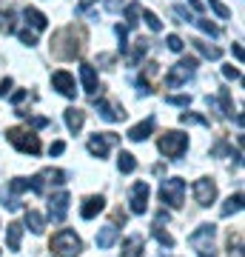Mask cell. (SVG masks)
Instances as JSON below:
<instances>
[{
  "label": "cell",
  "mask_w": 245,
  "mask_h": 257,
  "mask_svg": "<svg viewBox=\"0 0 245 257\" xmlns=\"http://www.w3.org/2000/svg\"><path fill=\"white\" fill-rule=\"evenodd\" d=\"M49 248H52L55 254H60V257H74V254L83 251V240L77 237L72 229H63V231H57L55 237H52Z\"/></svg>",
  "instance_id": "cell-1"
},
{
  "label": "cell",
  "mask_w": 245,
  "mask_h": 257,
  "mask_svg": "<svg viewBox=\"0 0 245 257\" xmlns=\"http://www.w3.org/2000/svg\"><path fill=\"white\" fill-rule=\"evenodd\" d=\"M6 140L18 152H23V155H40V138H37L35 132H29V128H9Z\"/></svg>",
  "instance_id": "cell-2"
},
{
  "label": "cell",
  "mask_w": 245,
  "mask_h": 257,
  "mask_svg": "<svg viewBox=\"0 0 245 257\" xmlns=\"http://www.w3.org/2000/svg\"><path fill=\"white\" fill-rule=\"evenodd\" d=\"M214 234H217V226H214V223H202L197 231L188 234V243L197 248L202 257H208V254L214 257Z\"/></svg>",
  "instance_id": "cell-3"
},
{
  "label": "cell",
  "mask_w": 245,
  "mask_h": 257,
  "mask_svg": "<svg viewBox=\"0 0 245 257\" xmlns=\"http://www.w3.org/2000/svg\"><path fill=\"white\" fill-rule=\"evenodd\" d=\"M157 146H160V152H163L165 157L180 160V157L185 155V149H188V135H182V132H165Z\"/></svg>",
  "instance_id": "cell-4"
},
{
  "label": "cell",
  "mask_w": 245,
  "mask_h": 257,
  "mask_svg": "<svg viewBox=\"0 0 245 257\" xmlns=\"http://www.w3.org/2000/svg\"><path fill=\"white\" fill-rule=\"evenodd\" d=\"M182 197H185V180L182 177H168L160 183V200L168 203L171 209H180Z\"/></svg>",
  "instance_id": "cell-5"
},
{
  "label": "cell",
  "mask_w": 245,
  "mask_h": 257,
  "mask_svg": "<svg viewBox=\"0 0 245 257\" xmlns=\"http://www.w3.org/2000/svg\"><path fill=\"white\" fill-rule=\"evenodd\" d=\"M194 72H197V57H182V60H177V63L171 66V72L165 74V86H168V89H177V86H182Z\"/></svg>",
  "instance_id": "cell-6"
},
{
  "label": "cell",
  "mask_w": 245,
  "mask_h": 257,
  "mask_svg": "<svg viewBox=\"0 0 245 257\" xmlns=\"http://www.w3.org/2000/svg\"><path fill=\"white\" fill-rule=\"evenodd\" d=\"M55 55L63 57V60H72V57L80 55V35H74V29H63L57 35V43H55Z\"/></svg>",
  "instance_id": "cell-7"
},
{
  "label": "cell",
  "mask_w": 245,
  "mask_h": 257,
  "mask_svg": "<svg viewBox=\"0 0 245 257\" xmlns=\"http://www.w3.org/2000/svg\"><path fill=\"white\" fill-rule=\"evenodd\" d=\"M194 200L200 203V206H211V203L217 200V183L211 177L194 180Z\"/></svg>",
  "instance_id": "cell-8"
},
{
  "label": "cell",
  "mask_w": 245,
  "mask_h": 257,
  "mask_svg": "<svg viewBox=\"0 0 245 257\" xmlns=\"http://www.w3.org/2000/svg\"><path fill=\"white\" fill-rule=\"evenodd\" d=\"M117 143H120L117 135H111V132H100V135H94V138L89 140V152L94 157H100V160H103V157L109 155V149L117 146Z\"/></svg>",
  "instance_id": "cell-9"
},
{
  "label": "cell",
  "mask_w": 245,
  "mask_h": 257,
  "mask_svg": "<svg viewBox=\"0 0 245 257\" xmlns=\"http://www.w3.org/2000/svg\"><path fill=\"white\" fill-rule=\"evenodd\" d=\"M148 194H151V189H148L145 180H140V183L131 186L128 203H131V211H134V214H145V211H148Z\"/></svg>",
  "instance_id": "cell-10"
},
{
  "label": "cell",
  "mask_w": 245,
  "mask_h": 257,
  "mask_svg": "<svg viewBox=\"0 0 245 257\" xmlns=\"http://www.w3.org/2000/svg\"><path fill=\"white\" fill-rule=\"evenodd\" d=\"M94 106H97V111H100V117L109 120V123H120V120H126V114H128L123 106H117V103H109L106 97H94Z\"/></svg>",
  "instance_id": "cell-11"
},
{
  "label": "cell",
  "mask_w": 245,
  "mask_h": 257,
  "mask_svg": "<svg viewBox=\"0 0 245 257\" xmlns=\"http://www.w3.org/2000/svg\"><path fill=\"white\" fill-rule=\"evenodd\" d=\"M69 192H60L55 194L52 200H49V217H52V223H63L66 220V211H69Z\"/></svg>",
  "instance_id": "cell-12"
},
{
  "label": "cell",
  "mask_w": 245,
  "mask_h": 257,
  "mask_svg": "<svg viewBox=\"0 0 245 257\" xmlns=\"http://www.w3.org/2000/svg\"><path fill=\"white\" fill-rule=\"evenodd\" d=\"M52 86H55L57 92L63 94V97H74L77 94V86H74V77L66 69H60V72L52 74Z\"/></svg>",
  "instance_id": "cell-13"
},
{
  "label": "cell",
  "mask_w": 245,
  "mask_h": 257,
  "mask_svg": "<svg viewBox=\"0 0 245 257\" xmlns=\"http://www.w3.org/2000/svg\"><path fill=\"white\" fill-rule=\"evenodd\" d=\"M80 80H83V92L94 97L100 86H97V72H94V66H91V63H83L80 66Z\"/></svg>",
  "instance_id": "cell-14"
},
{
  "label": "cell",
  "mask_w": 245,
  "mask_h": 257,
  "mask_svg": "<svg viewBox=\"0 0 245 257\" xmlns=\"http://www.w3.org/2000/svg\"><path fill=\"white\" fill-rule=\"evenodd\" d=\"M103 209H106V200H103L100 194H91V197H86V203H83L80 217L83 220H91V217H97Z\"/></svg>",
  "instance_id": "cell-15"
},
{
  "label": "cell",
  "mask_w": 245,
  "mask_h": 257,
  "mask_svg": "<svg viewBox=\"0 0 245 257\" xmlns=\"http://www.w3.org/2000/svg\"><path fill=\"white\" fill-rule=\"evenodd\" d=\"M151 132H154V117H148V120H143V123H137V126L128 128V140L143 143V140L151 138Z\"/></svg>",
  "instance_id": "cell-16"
},
{
  "label": "cell",
  "mask_w": 245,
  "mask_h": 257,
  "mask_svg": "<svg viewBox=\"0 0 245 257\" xmlns=\"http://www.w3.org/2000/svg\"><path fill=\"white\" fill-rule=\"evenodd\" d=\"M145 248V240L140 237V234H131V237L123 243V248H120V257H140Z\"/></svg>",
  "instance_id": "cell-17"
},
{
  "label": "cell",
  "mask_w": 245,
  "mask_h": 257,
  "mask_svg": "<svg viewBox=\"0 0 245 257\" xmlns=\"http://www.w3.org/2000/svg\"><path fill=\"white\" fill-rule=\"evenodd\" d=\"M120 229L114 226V223H109V226H103L100 231H97V248H111L114 246V240H117Z\"/></svg>",
  "instance_id": "cell-18"
},
{
  "label": "cell",
  "mask_w": 245,
  "mask_h": 257,
  "mask_svg": "<svg viewBox=\"0 0 245 257\" xmlns=\"http://www.w3.org/2000/svg\"><path fill=\"white\" fill-rule=\"evenodd\" d=\"M20 240H23V223H9L6 226V246L12 248V251H18L20 248Z\"/></svg>",
  "instance_id": "cell-19"
},
{
  "label": "cell",
  "mask_w": 245,
  "mask_h": 257,
  "mask_svg": "<svg viewBox=\"0 0 245 257\" xmlns=\"http://www.w3.org/2000/svg\"><path fill=\"white\" fill-rule=\"evenodd\" d=\"M236 211H242V192L231 194V197L219 206V217H231V214H236Z\"/></svg>",
  "instance_id": "cell-20"
},
{
  "label": "cell",
  "mask_w": 245,
  "mask_h": 257,
  "mask_svg": "<svg viewBox=\"0 0 245 257\" xmlns=\"http://www.w3.org/2000/svg\"><path fill=\"white\" fill-rule=\"evenodd\" d=\"M83 123H86V111H83V109H74V106H72V109H66V126L72 128L74 135L83 128Z\"/></svg>",
  "instance_id": "cell-21"
},
{
  "label": "cell",
  "mask_w": 245,
  "mask_h": 257,
  "mask_svg": "<svg viewBox=\"0 0 245 257\" xmlns=\"http://www.w3.org/2000/svg\"><path fill=\"white\" fill-rule=\"evenodd\" d=\"M23 18H26L29 23H32V29H35V32H43V29L49 26V20H46L43 12L32 9V6H26V9H23Z\"/></svg>",
  "instance_id": "cell-22"
},
{
  "label": "cell",
  "mask_w": 245,
  "mask_h": 257,
  "mask_svg": "<svg viewBox=\"0 0 245 257\" xmlns=\"http://www.w3.org/2000/svg\"><path fill=\"white\" fill-rule=\"evenodd\" d=\"M145 52H148V40H143V37H140V40L134 43V49H131V52L126 55V63H128V66H137L140 60H143Z\"/></svg>",
  "instance_id": "cell-23"
},
{
  "label": "cell",
  "mask_w": 245,
  "mask_h": 257,
  "mask_svg": "<svg viewBox=\"0 0 245 257\" xmlns=\"http://www.w3.org/2000/svg\"><path fill=\"white\" fill-rule=\"evenodd\" d=\"M191 46L197 49L202 57H208V60H219L222 57V52H219L217 46H211V43H205V40H191Z\"/></svg>",
  "instance_id": "cell-24"
},
{
  "label": "cell",
  "mask_w": 245,
  "mask_h": 257,
  "mask_svg": "<svg viewBox=\"0 0 245 257\" xmlns=\"http://www.w3.org/2000/svg\"><path fill=\"white\" fill-rule=\"evenodd\" d=\"M26 226H29L32 231H35V234H43V229H46L43 214H37L35 209H29V211H26Z\"/></svg>",
  "instance_id": "cell-25"
},
{
  "label": "cell",
  "mask_w": 245,
  "mask_h": 257,
  "mask_svg": "<svg viewBox=\"0 0 245 257\" xmlns=\"http://www.w3.org/2000/svg\"><path fill=\"white\" fill-rule=\"evenodd\" d=\"M117 169L123 172V175H131V172L137 169L134 155H131V152H120V157H117Z\"/></svg>",
  "instance_id": "cell-26"
},
{
  "label": "cell",
  "mask_w": 245,
  "mask_h": 257,
  "mask_svg": "<svg viewBox=\"0 0 245 257\" xmlns=\"http://www.w3.org/2000/svg\"><path fill=\"white\" fill-rule=\"evenodd\" d=\"M0 32H6V35L15 32V12L3 9V6H0Z\"/></svg>",
  "instance_id": "cell-27"
},
{
  "label": "cell",
  "mask_w": 245,
  "mask_h": 257,
  "mask_svg": "<svg viewBox=\"0 0 245 257\" xmlns=\"http://www.w3.org/2000/svg\"><path fill=\"white\" fill-rule=\"evenodd\" d=\"M140 23V3H128L126 6V29H137Z\"/></svg>",
  "instance_id": "cell-28"
},
{
  "label": "cell",
  "mask_w": 245,
  "mask_h": 257,
  "mask_svg": "<svg viewBox=\"0 0 245 257\" xmlns=\"http://www.w3.org/2000/svg\"><path fill=\"white\" fill-rule=\"evenodd\" d=\"M151 234L157 237V243L165 248H174V237L168 234V231H163V226H151Z\"/></svg>",
  "instance_id": "cell-29"
},
{
  "label": "cell",
  "mask_w": 245,
  "mask_h": 257,
  "mask_svg": "<svg viewBox=\"0 0 245 257\" xmlns=\"http://www.w3.org/2000/svg\"><path fill=\"white\" fill-rule=\"evenodd\" d=\"M219 106H222L225 117H234V103H231V92L228 89H219Z\"/></svg>",
  "instance_id": "cell-30"
},
{
  "label": "cell",
  "mask_w": 245,
  "mask_h": 257,
  "mask_svg": "<svg viewBox=\"0 0 245 257\" xmlns=\"http://www.w3.org/2000/svg\"><path fill=\"white\" fill-rule=\"evenodd\" d=\"M40 177H43V180H49V183L60 186V183H66V177H69V175H66V172H60V169H46Z\"/></svg>",
  "instance_id": "cell-31"
},
{
  "label": "cell",
  "mask_w": 245,
  "mask_h": 257,
  "mask_svg": "<svg viewBox=\"0 0 245 257\" xmlns=\"http://www.w3.org/2000/svg\"><path fill=\"white\" fill-rule=\"evenodd\" d=\"M194 23H197V26H200L202 32H205V35H211V37H219V26H217V23H211V20H205V18H197Z\"/></svg>",
  "instance_id": "cell-32"
},
{
  "label": "cell",
  "mask_w": 245,
  "mask_h": 257,
  "mask_svg": "<svg viewBox=\"0 0 245 257\" xmlns=\"http://www.w3.org/2000/svg\"><path fill=\"white\" fill-rule=\"evenodd\" d=\"M228 251H231V257H242V234L228 237Z\"/></svg>",
  "instance_id": "cell-33"
},
{
  "label": "cell",
  "mask_w": 245,
  "mask_h": 257,
  "mask_svg": "<svg viewBox=\"0 0 245 257\" xmlns=\"http://www.w3.org/2000/svg\"><path fill=\"white\" fill-rule=\"evenodd\" d=\"M143 20L148 23V29H151V32H160V29H163V20L157 18L151 9H145V12H143Z\"/></svg>",
  "instance_id": "cell-34"
},
{
  "label": "cell",
  "mask_w": 245,
  "mask_h": 257,
  "mask_svg": "<svg viewBox=\"0 0 245 257\" xmlns=\"http://www.w3.org/2000/svg\"><path fill=\"white\" fill-rule=\"evenodd\" d=\"M9 192H12V194H23V192H29V180H26V177H15V180L9 183Z\"/></svg>",
  "instance_id": "cell-35"
},
{
  "label": "cell",
  "mask_w": 245,
  "mask_h": 257,
  "mask_svg": "<svg viewBox=\"0 0 245 257\" xmlns=\"http://www.w3.org/2000/svg\"><path fill=\"white\" fill-rule=\"evenodd\" d=\"M165 103H171V106H188L191 97L188 94H165Z\"/></svg>",
  "instance_id": "cell-36"
},
{
  "label": "cell",
  "mask_w": 245,
  "mask_h": 257,
  "mask_svg": "<svg viewBox=\"0 0 245 257\" xmlns=\"http://www.w3.org/2000/svg\"><path fill=\"white\" fill-rule=\"evenodd\" d=\"M180 123H200V126H208V120H205V117H200V114H191V111H182Z\"/></svg>",
  "instance_id": "cell-37"
},
{
  "label": "cell",
  "mask_w": 245,
  "mask_h": 257,
  "mask_svg": "<svg viewBox=\"0 0 245 257\" xmlns=\"http://www.w3.org/2000/svg\"><path fill=\"white\" fill-rule=\"evenodd\" d=\"M208 6H211L214 12H217V15H219L222 20H228V18H231V12H228V6H222L219 0H208Z\"/></svg>",
  "instance_id": "cell-38"
},
{
  "label": "cell",
  "mask_w": 245,
  "mask_h": 257,
  "mask_svg": "<svg viewBox=\"0 0 245 257\" xmlns=\"http://www.w3.org/2000/svg\"><path fill=\"white\" fill-rule=\"evenodd\" d=\"M18 37L26 43V46H35V43H37V35H35V32H29V29H20Z\"/></svg>",
  "instance_id": "cell-39"
},
{
  "label": "cell",
  "mask_w": 245,
  "mask_h": 257,
  "mask_svg": "<svg viewBox=\"0 0 245 257\" xmlns=\"http://www.w3.org/2000/svg\"><path fill=\"white\" fill-rule=\"evenodd\" d=\"M165 43H168V49H171V52H182V46H185L180 35H168V40H165Z\"/></svg>",
  "instance_id": "cell-40"
},
{
  "label": "cell",
  "mask_w": 245,
  "mask_h": 257,
  "mask_svg": "<svg viewBox=\"0 0 245 257\" xmlns=\"http://www.w3.org/2000/svg\"><path fill=\"white\" fill-rule=\"evenodd\" d=\"M29 189H32L35 194H43V177H40V175L29 177Z\"/></svg>",
  "instance_id": "cell-41"
},
{
  "label": "cell",
  "mask_w": 245,
  "mask_h": 257,
  "mask_svg": "<svg viewBox=\"0 0 245 257\" xmlns=\"http://www.w3.org/2000/svg\"><path fill=\"white\" fill-rule=\"evenodd\" d=\"M12 86H15V80H12V77H3V80H0V97H6V94L12 92Z\"/></svg>",
  "instance_id": "cell-42"
},
{
  "label": "cell",
  "mask_w": 245,
  "mask_h": 257,
  "mask_svg": "<svg viewBox=\"0 0 245 257\" xmlns=\"http://www.w3.org/2000/svg\"><path fill=\"white\" fill-rule=\"evenodd\" d=\"M137 92L140 94H151L154 89H151V83L145 80V77H140V80H137Z\"/></svg>",
  "instance_id": "cell-43"
},
{
  "label": "cell",
  "mask_w": 245,
  "mask_h": 257,
  "mask_svg": "<svg viewBox=\"0 0 245 257\" xmlns=\"http://www.w3.org/2000/svg\"><path fill=\"white\" fill-rule=\"evenodd\" d=\"M222 74H225L228 80H239V69L236 66H222Z\"/></svg>",
  "instance_id": "cell-44"
},
{
  "label": "cell",
  "mask_w": 245,
  "mask_h": 257,
  "mask_svg": "<svg viewBox=\"0 0 245 257\" xmlns=\"http://www.w3.org/2000/svg\"><path fill=\"white\" fill-rule=\"evenodd\" d=\"M29 120V126L32 128H46L49 126V117H26Z\"/></svg>",
  "instance_id": "cell-45"
},
{
  "label": "cell",
  "mask_w": 245,
  "mask_h": 257,
  "mask_svg": "<svg viewBox=\"0 0 245 257\" xmlns=\"http://www.w3.org/2000/svg\"><path fill=\"white\" fill-rule=\"evenodd\" d=\"M114 32H117V37H120V52H126V35H128V29L126 26H117Z\"/></svg>",
  "instance_id": "cell-46"
},
{
  "label": "cell",
  "mask_w": 245,
  "mask_h": 257,
  "mask_svg": "<svg viewBox=\"0 0 245 257\" xmlns=\"http://www.w3.org/2000/svg\"><path fill=\"white\" fill-rule=\"evenodd\" d=\"M168 220H171V214H168L165 209H160L157 211V217H154V226H163V223H168Z\"/></svg>",
  "instance_id": "cell-47"
},
{
  "label": "cell",
  "mask_w": 245,
  "mask_h": 257,
  "mask_svg": "<svg viewBox=\"0 0 245 257\" xmlns=\"http://www.w3.org/2000/svg\"><path fill=\"white\" fill-rule=\"evenodd\" d=\"M23 100H26V92H23V89H18V92H12V103H15V106H20Z\"/></svg>",
  "instance_id": "cell-48"
},
{
  "label": "cell",
  "mask_w": 245,
  "mask_h": 257,
  "mask_svg": "<svg viewBox=\"0 0 245 257\" xmlns=\"http://www.w3.org/2000/svg\"><path fill=\"white\" fill-rule=\"evenodd\" d=\"M63 152H66V143H63V140L52 143V155H63Z\"/></svg>",
  "instance_id": "cell-49"
},
{
  "label": "cell",
  "mask_w": 245,
  "mask_h": 257,
  "mask_svg": "<svg viewBox=\"0 0 245 257\" xmlns=\"http://www.w3.org/2000/svg\"><path fill=\"white\" fill-rule=\"evenodd\" d=\"M120 6H123V0H106V9L109 12H120Z\"/></svg>",
  "instance_id": "cell-50"
},
{
  "label": "cell",
  "mask_w": 245,
  "mask_h": 257,
  "mask_svg": "<svg viewBox=\"0 0 245 257\" xmlns=\"http://www.w3.org/2000/svg\"><path fill=\"white\" fill-rule=\"evenodd\" d=\"M231 52H234V57H236V60H239V63H242V46H239V43H234V46H231Z\"/></svg>",
  "instance_id": "cell-51"
},
{
  "label": "cell",
  "mask_w": 245,
  "mask_h": 257,
  "mask_svg": "<svg viewBox=\"0 0 245 257\" xmlns=\"http://www.w3.org/2000/svg\"><path fill=\"white\" fill-rule=\"evenodd\" d=\"M91 3H94V0H80V6H77V9H80V12H86V9L91 6Z\"/></svg>",
  "instance_id": "cell-52"
},
{
  "label": "cell",
  "mask_w": 245,
  "mask_h": 257,
  "mask_svg": "<svg viewBox=\"0 0 245 257\" xmlns=\"http://www.w3.org/2000/svg\"><path fill=\"white\" fill-rule=\"evenodd\" d=\"M188 3H191V9H197V12H202V3H200V0H188Z\"/></svg>",
  "instance_id": "cell-53"
}]
</instances>
